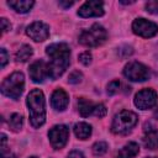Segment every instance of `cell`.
Masks as SVG:
<instances>
[{"label": "cell", "mask_w": 158, "mask_h": 158, "mask_svg": "<svg viewBox=\"0 0 158 158\" xmlns=\"http://www.w3.org/2000/svg\"><path fill=\"white\" fill-rule=\"evenodd\" d=\"M46 53L49 57V78L56 80L69 65L70 48L67 43H53L46 48Z\"/></svg>", "instance_id": "cell-1"}, {"label": "cell", "mask_w": 158, "mask_h": 158, "mask_svg": "<svg viewBox=\"0 0 158 158\" xmlns=\"http://www.w3.org/2000/svg\"><path fill=\"white\" fill-rule=\"evenodd\" d=\"M27 106L30 111V122L35 128L41 127L46 121L44 96L40 89H33L27 95Z\"/></svg>", "instance_id": "cell-2"}, {"label": "cell", "mask_w": 158, "mask_h": 158, "mask_svg": "<svg viewBox=\"0 0 158 158\" xmlns=\"http://www.w3.org/2000/svg\"><path fill=\"white\" fill-rule=\"evenodd\" d=\"M25 88V77L21 72H15L9 75L1 84V91L5 96L17 100Z\"/></svg>", "instance_id": "cell-3"}, {"label": "cell", "mask_w": 158, "mask_h": 158, "mask_svg": "<svg viewBox=\"0 0 158 158\" xmlns=\"http://www.w3.org/2000/svg\"><path fill=\"white\" fill-rule=\"evenodd\" d=\"M137 121L138 117L135 112L128 110H122L114 117L111 130L116 135H126L136 126Z\"/></svg>", "instance_id": "cell-4"}, {"label": "cell", "mask_w": 158, "mask_h": 158, "mask_svg": "<svg viewBox=\"0 0 158 158\" xmlns=\"http://www.w3.org/2000/svg\"><path fill=\"white\" fill-rule=\"evenodd\" d=\"M106 37H107L106 30L101 25L94 23L91 27H89L88 30H84L80 33L79 43L86 47H98L106 41Z\"/></svg>", "instance_id": "cell-5"}, {"label": "cell", "mask_w": 158, "mask_h": 158, "mask_svg": "<svg viewBox=\"0 0 158 158\" xmlns=\"http://www.w3.org/2000/svg\"><path fill=\"white\" fill-rule=\"evenodd\" d=\"M123 75L132 81H144L149 78V69L144 64L132 60L125 65Z\"/></svg>", "instance_id": "cell-6"}, {"label": "cell", "mask_w": 158, "mask_h": 158, "mask_svg": "<svg viewBox=\"0 0 158 158\" xmlns=\"http://www.w3.org/2000/svg\"><path fill=\"white\" fill-rule=\"evenodd\" d=\"M48 137L52 147L56 149H60L65 146L69 138V128L65 125H57L48 131Z\"/></svg>", "instance_id": "cell-7"}, {"label": "cell", "mask_w": 158, "mask_h": 158, "mask_svg": "<svg viewBox=\"0 0 158 158\" xmlns=\"http://www.w3.org/2000/svg\"><path fill=\"white\" fill-rule=\"evenodd\" d=\"M132 31L141 37L149 38L158 33V26L146 19H136L132 23Z\"/></svg>", "instance_id": "cell-8"}, {"label": "cell", "mask_w": 158, "mask_h": 158, "mask_svg": "<svg viewBox=\"0 0 158 158\" xmlns=\"http://www.w3.org/2000/svg\"><path fill=\"white\" fill-rule=\"evenodd\" d=\"M157 102V93L153 89H143L135 96V105L141 110L152 109Z\"/></svg>", "instance_id": "cell-9"}, {"label": "cell", "mask_w": 158, "mask_h": 158, "mask_svg": "<svg viewBox=\"0 0 158 158\" xmlns=\"http://www.w3.org/2000/svg\"><path fill=\"white\" fill-rule=\"evenodd\" d=\"M78 15L80 17H99L104 15V4L102 1L98 0H90L84 2L79 10Z\"/></svg>", "instance_id": "cell-10"}, {"label": "cell", "mask_w": 158, "mask_h": 158, "mask_svg": "<svg viewBox=\"0 0 158 158\" xmlns=\"http://www.w3.org/2000/svg\"><path fill=\"white\" fill-rule=\"evenodd\" d=\"M30 77L35 83H43L46 78L49 77V68H48V63H46L44 60L40 59L33 62L30 65L28 69Z\"/></svg>", "instance_id": "cell-11"}, {"label": "cell", "mask_w": 158, "mask_h": 158, "mask_svg": "<svg viewBox=\"0 0 158 158\" xmlns=\"http://www.w3.org/2000/svg\"><path fill=\"white\" fill-rule=\"evenodd\" d=\"M26 33L33 41H36V42H43L49 36V27L46 23L41 22V21H36V22L31 23L26 28Z\"/></svg>", "instance_id": "cell-12"}, {"label": "cell", "mask_w": 158, "mask_h": 158, "mask_svg": "<svg viewBox=\"0 0 158 158\" xmlns=\"http://www.w3.org/2000/svg\"><path fill=\"white\" fill-rule=\"evenodd\" d=\"M142 141L147 149H158V132L151 123L144 125V136Z\"/></svg>", "instance_id": "cell-13"}, {"label": "cell", "mask_w": 158, "mask_h": 158, "mask_svg": "<svg viewBox=\"0 0 158 158\" xmlns=\"http://www.w3.org/2000/svg\"><path fill=\"white\" fill-rule=\"evenodd\" d=\"M69 104V96L63 89H57L51 96V105L57 111H64Z\"/></svg>", "instance_id": "cell-14"}, {"label": "cell", "mask_w": 158, "mask_h": 158, "mask_svg": "<svg viewBox=\"0 0 158 158\" xmlns=\"http://www.w3.org/2000/svg\"><path fill=\"white\" fill-rule=\"evenodd\" d=\"M33 1L32 0H11V1H7V5L10 7H12L16 12H20V14H25V12H28L31 10V7L33 6Z\"/></svg>", "instance_id": "cell-15"}, {"label": "cell", "mask_w": 158, "mask_h": 158, "mask_svg": "<svg viewBox=\"0 0 158 158\" xmlns=\"http://www.w3.org/2000/svg\"><path fill=\"white\" fill-rule=\"evenodd\" d=\"M138 152H139L138 144L136 142H128L120 149L118 158H133L138 154Z\"/></svg>", "instance_id": "cell-16"}, {"label": "cell", "mask_w": 158, "mask_h": 158, "mask_svg": "<svg viewBox=\"0 0 158 158\" xmlns=\"http://www.w3.org/2000/svg\"><path fill=\"white\" fill-rule=\"evenodd\" d=\"M95 105L96 104H93L91 101H89V100H86L84 98H80L78 100V110H79V114L83 117H88L90 115H94Z\"/></svg>", "instance_id": "cell-17"}, {"label": "cell", "mask_w": 158, "mask_h": 158, "mask_svg": "<svg viewBox=\"0 0 158 158\" xmlns=\"http://www.w3.org/2000/svg\"><path fill=\"white\" fill-rule=\"evenodd\" d=\"M74 133L80 139H86L91 135V126L86 122H78L74 125Z\"/></svg>", "instance_id": "cell-18"}, {"label": "cell", "mask_w": 158, "mask_h": 158, "mask_svg": "<svg viewBox=\"0 0 158 158\" xmlns=\"http://www.w3.org/2000/svg\"><path fill=\"white\" fill-rule=\"evenodd\" d=\"M32 53H33L32 47L28 46V44H23V46H21V47L19 48V51L16 52L15 59H16V62H27V60L32 57Z\"/></svg>", "instance_id": "cell-19"}, {"label": "cell", "mask_w": 158, "mask_h": 158, "mask_svg": "<svg viewBox=\"0 0 158 158\" xmlns=\"http://www.w3.org/2000/svg\"><path fill=\"white\" fill-rule=\"evenodd\" d=\"M22 123H23V120H22V116L20 114H12L10 116V120H9V126L12 131L15 132H19L21 128H22Z\"/></svg>", "instance_id": "cell-20"}, {"label": "cell", "mask_w": 158, "mask_h": 158, "mask_svg": "<svg viewBox=\"0 0 158 158\" xmlns=\"http://www.w3.org/2000/svg\"><path fill=\"white\" fill-rule=\"evenodd\" d=\"M107 151V143L106 142H96L94 146H93V153L95 156H102L104 153H106Z\"/></svg>", "instance_id": "cell-21"}, {"label": "cell", "mask_w": 158, "mask_h": 158, "mask_svg": "<svg viewBox=\"0 0 158 158\" xmlns=\"http://www.w3.org/2000/svg\"><path fill=\"white\" fill-rule=\"evenodd\" d=\"M81 79H83V74H81L79 70L72 72V73L69 74V77H68V81H69L70 84H78V83L81 81Z\"/></svg>", "instance_id": "cell-22"}, {"label": "cell", "mask_w": 158, "mask_h": 158, "mask_svg": "<svg viewBox=\"0 0 158 158\" xmlns=\"http://www.w3.org/2000/svg\"><path fill=\"white\" fill-rule=\"evenodd\" d=\"M132 53H133V49L130 46H121L117 51V54H118L120 58H126V57L131 56Z\"/></svg>", "instance_id": "cell-23"}, {"label": "cell", "mask_w": 158, "mask_h": 158, "mask_svg": "<svg viewBox=\"0 0 158 158\" xmlns=\"http://www.w3.org/2000/svg\"><path fill=\"white\" fill-rule=\"evenodd\" d=\"M91 59H93V57H91V53L89 51H85V52L79 54V62L84 65H89L91 63Z\"/></svg>", "instance_id": "cell-24"}, {"label": "cell", "mask_w": 158, "mask_h": 158, "mask_svg": "<svg viewBox=\"0 0 158 158\" xmlns=\"http://www.w3.org/2000/svg\"><path fill=\"white\" fill-rule=\"evenodd\" d=\"M146 10H147L149 14L158 15V0L148 1V2L146 4Z\"/></svg>", "instance_id": "cell-25"}, {"label": "cell", "mask_w": 158, "mask_h": 158, "mask_svg": "<svg viewBox=\"0 0 158 158\" xmlns=\"http://www.w3.org/2000/svg\"><path fill=\"white\" fill-rule=\"evenodd\" d=\"M118 88H120V81L118 80H112V81L109 83L106 91H107L109 95H114V94H116L118 91Z\"/></svg>", "instance_id": "cell-26"}, {"label": "cell", "mask_w": 158, "mask_h": 158, "mask_svg": "<svg viewBox=\"0 0 158 158\" xmlns=\"http://www.w3.org/2000/svg\"><path fill=\"white\" fill-rule=\"evenodd\" d=\"M106 107L102 105V104H96L95 105V109H94V115L96 117H104L106 115Z\"/></svg>", "instance_id": "cell-27"}, {"label": "cell", "mask_w": 158, "mask_h": 158, "mask_svg": "<svg viewBox=\"0 0 158 158\" xmlns=\"http://www.w3.org/2000/svg\"><path fill=\"white\" fill-rule=\"evenodd\" d=\"M0 59H1V68H4L7 63V59H9V56H7V52L5 48L0 49Z\"/></svg>", "instance_id": "cell-28"}, {"label": "cell", "mask_w": 158, "mask_h": 158, "mask_svg": "<svg viewBox=\"0 0 158 158\" xmlns=\"http://www.w3.org/2000/svg\"><path fill=\"white\" fill-rule=\"evenodd\" d=\"M0 23H1V30H2V33H5V32H7L9 30H11V23L5 19V17H2L1 20H0Z\"/></svg>", "instance_id": "cell-29"}, {"label": "cell", "mask_w": 158, "mask_h": 158, "mask_svg": "<svg viewBox=\"0 0 158 158\" xmlns=\"http://www.w3.org/2000/svg\"><path fill=\"white\" fill-rule=\"evenodd\" d=\"M1 158H15V156L10 151H6V147H2L1 148Z\"/></svg>", "instance_id": "cell-30"}, {"label": "cell", "mask_w": 158, "mask_h": 158, "mask_svg": "<svg viewBox=\"0 0 158 158\" xmlns=\"http://www.w3.org/2000/svg\"><path fill=\"white\" fill-rule=\"evenodd\" d=\"M68 158H85V157L80 151H72L68 154Z\"/></svg>", "instance_id": "cell-31"}, {"label": "cell", "mask_w": 158, "mask_h": 158, "mask_svg": "<svg viewBox=\"0 0 158 158\" xmlns=\"http://www.w3.org/2000/svg\"><path fill=\"white\" fill-rule=\"evenodd\" d=\"M73 4H74L73 1H67V2H64V1H59V5H60V6H63L64 9H67V7H70Z\"/></svg>", "instance_id": "cell-32"}, {"label": "cell", "mask_w": 158, "mask_h": 158, "mask_svg": "<svg viewBox=\"0 0 158 158\" xmlns=\"http://www.w3.org/2000/svg\"><path fill=\"white\" fill-rule=\"evenodd\" d=\"M153 116H154V117H156V118L158 120V107L156 109V111H154V114H153Z\"/></svg>", "instance_id": "cell-33"}, {"label": "cell", "mask_w": 158, "mask_h": 158, "mask_svg": "<svg viewBox=\"0 0 158 158\" xmlns=\"http://www.w3.org/2000/svg\"><path fill=\"white\" fill-rule=\"evenodd\" d=\"M146 158H156V157H146Z\"/></svg>", "instance_id": "cell-34"}, {"label": "cell", "mask_w": 158, "mask_h": 158, "mask_svg": "<svg viewBox=\"0 0 158 158\" xmlns=\"http://www.w3.org/2000/svg\"><path fill=\"white\" fill-rule=\"evenodd\" d=\"M30 158H37V157H35V156H33V157H30Z\"/></svg>", "instance_id": "cell-35"}]
</instances>
